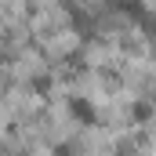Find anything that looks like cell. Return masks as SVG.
Listing matches in <instances>:
<instances>
[{
	"mask_svg": "<svg viewBox=\"0 0 156 156\" xmlns=\"http://www.w3.org/2000/svg\"><path fill=\"white\" fill-rule=\"evenodd\" d=\"M69 113L83 123V127H91V123H98V109L87 102V98H69Z\"/></svg>",
	"mask_w": 156,
	"mask_h": 156,
	"instance_id": "6da1fadb",
	"label": "cell"
}]
</instances>
